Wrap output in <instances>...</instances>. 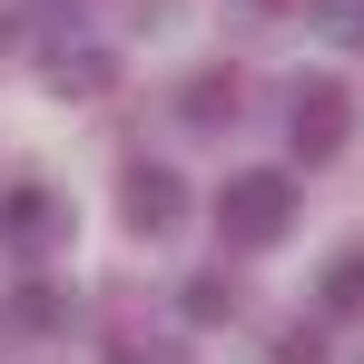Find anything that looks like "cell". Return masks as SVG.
I'll use <instances>...</instances> for the list:
<instances>
[{
	"label": "cell",
	"instance_id": "1",
	"mask_svg": "<svg viewBox=\"0 0 364 364\" xmlns=\"http://www.w3.org/2000/svg\"><path fill=\"white\" fill-rule=\"evenodd\" d=\"M286 217H296V187L276 178V168H237V178L217 187V237L227 246H276Z\"/></svg>",
	"mask_w": 364,
	"mask_h": 364
},
{
	"label": "cell",
	"instance_id": "2",
	"mask_svg": "<svg viewBox=\"0 0 364 364\" xmlns=\"http://www.w3.org/2000/svg\"><path fill=\"white\" fill-rule=\"evenodd\" d=\"M286 128H296L305 158H335V148H345V128H355V99H345L335 79H305L296 99H286Z\"/></svg>",
	"mask_w": 364,
	"mask_h": 364
},
{
	"label": "cell",
	"instance_id": "3",
	"mask_svg": "<svg viewBox=\"0 0 364 364\" xmlns=\"http://www.w3.org/2000/svg\"><path fill=\"white\" fill-rule=\"evenodd\" d=\"M119 207H128L138 237H168V227L187 217V178H178V168H158V158H138V168L119 178Z\"/></svg>",
	"mask_w": 364,
	"mask_h": 364
},
{
	"label": "cell",
	"instance_id": "4",
	"mask_svg": "<svg viewBox=\"0 0 364 364\" xmlns=\"http://www.w3.org/2000/svg\"><path fill=\"white\" fill-rule=\"evenodd\" d=\"M50 237H60V197H50V187H10V197H0V246H10V256H40Z\"/></svg>",
	"mask_w": 364,
	"mask_h": 364
},
{
	"label": "cell",
	"instance_id": "5",
	"mask_svg": "<svg viewBox=\"0 0 364 364\" xmlns=\"http://www.w3.org/2000/svg\"><path fill=\"white\" fill-rule=\"evenodd\" d=\"M178 315H187V325H227V315H237V286L207 266V276H187V286H178Z\"/></svg>",
	"mask_w": 364,
	"mask_h": 364
},
{
	"label": "cell",
	"instance_id": "6",
	"mask_svg": "<svg viewBox=\"0 0 364 364\" xmlns=\"http://www.w3.org/2000/svg\"><path fill=\"white\" fill-rule=\"evenodd\" d=\"M50 89H69V99L109 89V50H60V60H50Z\"/></svg>",
	"mask_w": 364,
	"mask_h": 364
},
{
	"label": "cell",
	"instance_id": "7",
	"mask_svg": "<svg viewBox=\"0 0 364 364\" xmlns=\"http://www.w3.org/2000/svg\"><path fill=\"white\" fill-rule=\"evenodd\" d=\"M325 315H364V246H345L325 266Z\"/></svg>",
	"mask_w": 364,
	"mask_h": 364
},
{
	"label": "cell",
	"instance_id": "8",
	"mask_svg": "<svg viewBox=\"0 0 364 364\" xmlns=\"http://www.w3.org/2000/svg\"><path fill=\"white\" fill-rule=\"evenodd\" d=\"M187 119H197V128L237 119V79H217V69H207V79H187Z\"/></svg>",
	"mask_w": 364,
	"mask_h": 364
},
{
	"label": "cell",
	"instance_id": "9",
	"mask_svg": "<svg viewBox=\"0 0 364 364\" xmlns=\"http://www.w3.org/2000/svg\"><path fill=\"white\" fill-rule=\"evenodd\" d=\"M69 305H60V286H20V305H10V325H30V335H50Z\"/></svg>",
	"mask_w": 364,
	"mask_h": 364
},
{
	"label": "cell",
	"instance_id": "10",
	"mask_svg": "<svg viewBox=\"0 0 364 364\" xmlns=\"http://www.w3.org/2000/svg\"><path fill=\"white\" fill-rule=\"evenodd\" d=\"M266 364H325V335H305V325H286V335L266 345Z\"/></svg>",
	"mask_w": 364,
	"mask_h": 364
},
{
	"label": "cell",
	"instance_id": "11",
	"mask_svg": "<svg viewBox=\"0 0 364 364\" xmlns=\"http://www.w3.org/2000/svg\"><path fill=\"white\" fill-rule=\"evenodd\" d=\"M315 30H335V40H364V0H315Z\"/></svg>",
	"mask_w": 364,
	"mask_h": 364
},
{
	"label": "cell",
	"instance_id": "12",
	"mask_svg": "<svg viewBox=\"0 0 364 364\" xmlns=\"http://www.w3.org/2000/svg\"><path fill=\"white\" fill-rule=\"evenodd\" d=\"M119 364H178V355H119Z\"/></svg>",
	"mask_w": 364,
	"mask_h": 364
}]
</instances>
